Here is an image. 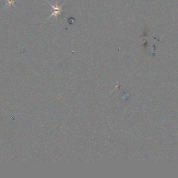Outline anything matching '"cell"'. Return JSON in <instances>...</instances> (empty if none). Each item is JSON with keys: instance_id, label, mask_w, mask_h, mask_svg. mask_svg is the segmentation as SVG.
Returning a JSON list of instances; mask_svg holds the SVG:
<instances>
[{"instance_id": "obj_1", "label": "cell", "mask_w": 178, "mask_h": 178, "mask_svg": "<svg viewBox=\"0 0 178 178\" xmlns=\"http://www.w3.org/2000/svg\"><path fill=\"white\" fill-rule=\"evenodd\" d=\"M50 4L52 6V10H53V12H52V14L50 15L51 17L53 16V15H54V16H58V15H59L60 13H61V12L62 11V9H61V6H58L57 4L54 5V6H53L52 4H51V3H50Z\"/></svg>"}]
</instances>
